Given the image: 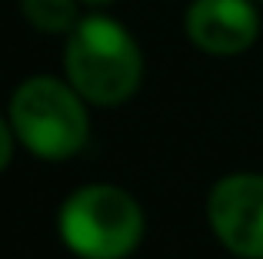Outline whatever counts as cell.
Wrapping results in <instances>:
<instances>
[{
    "instance_id": "cell-4",
    "label": "cell",
    "mask_w": 263,
    "mask_h": 259,
    "mask_svg": "<svg viewBox=\"0 0 263 259\" xmlns=\"http://www.w3.org/2000/svg\"><path fill=\"white\" fill-rule=\"evenodd\" d=\"M206 223L237 259H263V173H230L213 183Z\"/></svg>"
},
{
    "instance_id": "cell-8",
    "label": "cell",
    "mask_w": 263,
    "mask_h": 259,
    "mask_svg": "<svg viewBox=\"0 0 263 259\" xmlns=\"http://www.w3.org/2000/svg\"><path fill=\"white\" fill-rule=\"evenodd\" d=\"M84 7H107V4H114V0H80Z\"/></svg>"
},
{
    "instance_id": "cell-2",
    "label": "cell",
    "mask_w": 263,
    "mask_h": 259,
    "mask_svg": "<svg viewBox=\"0 0 263 259\" xmlns=\"http://www.w3.org/2000/svg\"><path fill=\"white\" fill-rule=\"evenodd\" d=\"M57 233L77 259H130L143 243L147 216L123 186L87 183L60 203Z\"/></svg>"
},
{
    "instance_id": "cell-6",
    "label": "cell",
    "mask_w": 263,
    "mask_h": 259,
    "mask_svg": "<svg viewBox=\"0 0 263 259\" xmlns=\"http://www.w3.org/2000/svg\"><path fill=\"white\" fill-rule=\"evenodd\" d=\"M20 13L37 33H70L80 24V0H20Z\"/></svg>"
},
{
    "instance_id": "cell-5",
    "label": "cell",
    "mask_w": 263,
    "mask_h": 259,
    "mask_svg": "<svg viewBox=\"0 0 263 259\" xmlns=\"http://www.w3.org/2000/svg\"><path fill=\"white\" fill-rule=\"evenodd\" d=\"M183 33L210 57H240L260 37L257 0H193L183 13Z\"/></svg>"
},
{
    "instance_id": "cell-7",
    "label": "cell",
    "mask_w": 263,
    "mask_h": 259,
    "mask_svg": "<svg viewBox=\"0 0 263 259\" xmlns=\"http://www.w3.org/2000/svg\"><path fill=\"white\" fill-rule=\"evenodd\" d=\"M13 149H17V133H13L10 120H4V117H0V173H4V169L10 166Z\"/></svg>"
},
{
    "instance_id": "cell-3",
    "label": "cell",
    "mask_w": 263,
    "mask_h": 259,
    "mask_svg": "<svg viewBox=\"0 0 263 259\" xmlns=\"http://www.w3.org/2000/svg\"><path fill=\"white\" fill-rule=\"evenodd\" d=\"M7 120L17 133V143L37 160H70L90 140L87 100L73 90L70 80L47 73L27 77L13 90Z\"/></svg>"
},
{
    "instance_id": "cell-1",
    "label": "cell",
    "mask_w": 263,
    "mask_h": 259,
    "mask_svg": "<svg viewBox=\"0 0 263 259\" xmlns=\"http://www.w3.org/2000/svg\"><path fill=\"white\" fill-rule=\"evenodd\" d=\"M64 73L90 106H120L143 83L140 44L107 13L80 17V24L67 33Z\"/></svg>"
}]
</instances>
